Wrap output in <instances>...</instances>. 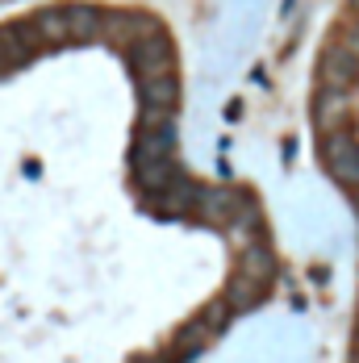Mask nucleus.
<instances>
[{"mask_svg": "<svg viewBox=\"0 0 359 363\" xmlns=\"http://www.w3.org/2000/svg\"><path fill=\"white\" fill-rule=\"evenodd\" d=\"M38 42L50 50V46H75V42H101L105 30V13L92 9V4H55V9H42L30 17Z\"/></svg>", "mask_w": 359, "mask_h": 363, "instance_id": "1", "label": "nucleus"}, {"mask_svg": "<svg viewBox=\"0 0 359 363\" xmlns=\"http://www.w3.org/2000/svg\"><path fill=\"white\" fill-rule=\"evenodd\" d=\"M322 167L330 172V180L338 188H347L351 196H359V138L351 130H330L318 143Z\"/></svg>", "mask_w": 359, "mask_h": 363, "instance_id": "2", "label": "nucleus"}, {"mask_svg": "<svg viewBox=\"0 0 359 363\" xmlns=\"http://www.w3.org/2000/svg\"><path fill=\"white\" fill-rule=\"evenodd\" d=\"M121 55H126V63H130L134 79H143V75H159V72H176L172 42H167V34H163L159 26H155V30H146L143 38H134Z\"/></svg>", "mask_w": 359, "mask_h": 363, "instance_id": "3", "label": "nucleus"}, {"mask_svg": "<svg viewBox=\"0 0 359 363\" xmlns=\"http://www.w3.org/2000/svg\"><path fill=\"white\" fill-rule=\"evenodd\" d=\"M355 79H359V50L347 46L343 38H334L326 46L322 63H318V88H326V92H351Z\"/></svg>", "mask_w": 359, "mask_h": 363, "instance_id": "4", "label": "nucleus"}, {"mask_svg": "<svg viewBox=\"0 0 359 363\" xmlns=\"http://www.w3.org/2000/svg\"><path fill=\"white\" fill-rule=\"evenodd\" d=\"M234 276H243V280H255V284H267V289H272V280H276V259H272V251L263 247V238H255V242H247V247H238Z\"/></svg>", "mask_w": 359, "mask_h": 363, "instance_id": "5", "label": "nucleus"}, {"mask_svg": "<svg viewBox=\"0 0 359 363\" xmlns=\"http://www.w3.org/2000/svg\"><path fill=\"white\" fill-rule=\"evenodd\" d=\"M314 125H318V134L347 130L351 125V96L347 92H326V88H318V96H314Z\"/></svg>", "mask_w": 359, "mask_h": 363, "instance_id": "6", "label": "nucleus"}, {"mask_svg": "<svg viewBox=\"0 0 359 363\" xmlns=\"http://www.w3.org/2000/svg\"><path fill=\"white\" fill-rule=\"evenodd\" d=\"M214 338H217V334L205 326V322H201V313H197V318H188V322H184V326L172 334V355H176V359H188V355L205 351Z\"/></svg>", "mask_w": 359, "mask_h": 363, "instance_id": "7", "label": "nucleus"}, {"mask_svg": "<svg viewBox=\"0 0 359 363\" xmlns=\"http://www.w3.org/2000/svg\"><path fill=\"white\" fill-rule=\"evenodd\" d=\"M263 296H267V284H255V280H243V276H230V284L221 292V301L230 305L234 318H238V313H251Z\"/></svg>", "mask_w": 359, "mask_h": 363, "instance_id": "8", "label": "nucleus"}, {"mask_svg": "<svg viewBox=\"0 0 359 363\" xmlns=\"http://www.w3.org/2000/svg\"><path fill=\"white\" fill-rule=\"evenodd\" d=\"M351 363H359V334H355V342H351Z\"/></svg>", "mask_w": 359, "mask_h": 363, "instance_id": "9", "label": "nucleus"}, {"mask_svg": "<svg viewBox=\"0 0 359 363\" xmlns=\"http://www.w3.org/2000/svg\"><path fill=\"white\" fill-rule=\"evenodd\" d=\"M134 363H167V359H134Z\"/></svg>", "mask_w": 359, "mask_h": 363, "instance_id": "10", "label": "nucleus"}, {"mask_svg": "<svg viewBox=\"0 0 359 363\" xmlns=\"http://www.w3.org/2000/svg\"><path fill=\"white\" fill-rule=\"evenodd\" d=\"M355 334H359V318H355Z\"/></svg>", "mask_w": 359, "mask_h": 363, "instance_id": "11", "label": "nucleus"}, {"mask_svg": "<svg viewBox=\"0 0 359 363\" xmlns=\"http://www.w3.org/2000/svg\"><path fill=\"white\" fill-rule=\"evenodd\" d=\"M355 209H359V196H355Z\"/></svg>", "mask_w": 359, "mask_h": 363, "instance_id": "12", "label": "nucleus"}]
</instances>
